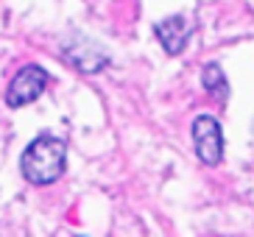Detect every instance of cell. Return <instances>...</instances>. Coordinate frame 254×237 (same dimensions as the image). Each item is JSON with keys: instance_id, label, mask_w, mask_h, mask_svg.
Wrapping results in <instances>:
<instances>
[{"instance_id": "1", "label": "cell", "mask_w": 254, "mask_h": 237, "mask_svg": "<svg viewBox=\"0 0 254 237\" xmlns=\"http://www.w3.org/2000/svg\"><path fill=\"white\" fill-rule=\"evenodd\" d=\"M64 168H67V145L62 137H53V134H39L20 156L23 178L37 187L59 181Z\"/></svg>"}, {"instance_id": "2", "label": "cell", "mask_w": 254, "mask_h": 237, "mask_svg": "<svg viewBox=\"0 0 254 237\" xmlns=\"http://www.w3.org/2000/svg\"><path fill=\"white\" fill-rule=\"evenodd\" d=\"M48 73L39 64H25L23 70H17V75L11 78L6 89V106L11 109H23V106L34 104L48 87Z\"/></svg>"}, {"instance_id": "3", "label": "cell", "mask_w": 254, "mask_h": 237, "mask_svg": "<svg viewBox=\"0 0 254 237\" xmlns=\"http://www.w3.org/2000/svg\"><path fill=\"white\" fill-rule=\"evenodd\" d=\"M193 145H195V156L204 165L215 168L224 159V131L212 115H198L193 120Z\"/></svg>"}, {"instance_id": "4", "label": "cell", "mask_w": 254, "mask_h": 237, "mask_svg": "<svg viewBox=\"0 0 254 237\" xmlns=\"http://www.w3.org/2000/svg\"><path fill=\"white\" fill-rule=\"evenodd\" d=\"M62 53H64V59L78 70V73H101L106 64H109V56H106L95 42L90 39H81V37H70L67 42L62 45Z\"/></svg>"}, {"instance_id": "5", "label": "cell", "mask_w": 254, "mask_h": 237, "mask_svg": "<svg viewBox=\"0 0 254 237\" xmlns=\"http://www.w3.org/2000/svg\"><path fill=\"white\" fill-rule=\"evenodd\" d=\"M154 31H157V39L162 42V48H165L168 56H179V53L187 48V42H190V34H193L190 22H187L182 14H173V17H168V20L157 22Z\"/></svg>"}, {"instance_id": "6", "label": "cell", "mask_w": 254, "mask_h": 237, "mask_svg": "<svg viewBox=\"0 0 254 237\" xmlns=\"http://www.w3.org/2000/svg\"><path fill=\"white\" fill-rule=\"evenodd\" d=\"M201 84H204V89H207L209 95H215L221 104H226L229 101V81H226V75H224V70L218 64H207L201 70Z\"/></svg>"}]
</instances>
